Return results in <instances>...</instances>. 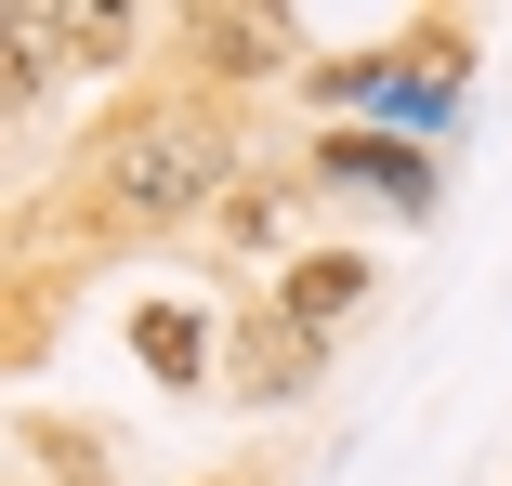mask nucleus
Wrapping results in <instances>:
<instances>
[{
    "instance_id": "obj_6",
    "label": "nucleus",
    "mask_w": 512,
    "mask_h": 486,
    "mask_svg": "<svg viewBox=\"0 0 512 486\" xmlns=\"http://www.w3.org/2000/svg\"><path fill=\"white\" fill-rule=\"evenodd\" d=\"M184 40H197V53H211V66H237V79L289 53V27H276V14H184Z\"/></svg>"
},
{
    "instance_id": "obj_3",
    "label": "nucleus",
    "mask_w": 512,
    "mask_h": 486,
    "mask_svg": "<svg viewBox=\"0 0 512 486\" xmlns=\"http://www.w3.org/2000/svg\"><path fill=\"white\" fill-rule=\"evenodd\" d=\"M316 171H329V184H381V198H407V211L434 198V171L407 158L394 132H329V145H316Z\"/></svg>"
},
{
    "instance_id": "obj_2",
    "label": "nucleus",
    "mask_w": 512,
    "mask_h": 486,
    "mask_svg": "<svg viewBox=\"0 0 512 486\" xmlns=\"http://www.w3.org/2000/svg\"><path fill=\"white\" fill-rule=\"evenodd\" d=\"M355 303H368V250H302V263L276 276V316L316 329V342H329V316H355Z\"/></svg>"
},
{
    "instance_id": "obj_4",
    "label": "nucleus",
    "mask_w": 512,
    "mask_h": 486,
    "mask_svg": "<svg viewBox=\"0 0 512 486\" xmlns=\"http://www.w3.org/2000/svg\"><path fill=\"white\" fill-rule=\"evenodd\" d=\"M132 355H145L158 381H211V355H224V342H211V316H184V303H145V316H132Z\"/></svg>"
},
{
    "instance_id": "obj_7",
    "label": "nucleus",
    "mask_w": 512,
    "mask_h": 486,
    "mask_svg": "<svg viewBox=\"0 0 512 486\" xmlns=\"http://www.w3.org/2000/svg\"><path fill=\"white\" fill-rule=\"evenodd\" d=\"M40 40H66L79 66H106V53L132 40V14H40Z\"/></svg>"
},
{
    "instance_id": "obj_1",
    "label": "nucleus",
    "mask_w": 512,
    "mask_h": 486,
    "mask_svg": "<svg viewBox=\"0 0 512 486\" xmlns=\"http://www.w3.org/2000/svg\"><path fill=\"white\" fill-rule=\"evenodd\" d=\"M224 184V119H197V106H132L106 145H92V171H79V211L92 224H171V211H197Z\"/></svg>"
},
{
    "instance_id": "obj_5",
    "label": "nucleus",
    "mask_w": 512,
    "mask_h": 486,
    "mask_svg": "<svg viewBox=\"0 0 512 486\" xmlns=\"http://www.w3.org/2000/svg\"><path fill=\"white\" fill-rule=\"evenodd\" d=\"M316 355H329L316 329H289V316H263V329H250V355H237V381H250V395H289V381H316Z\"/></svg>"
}]
</instances>
